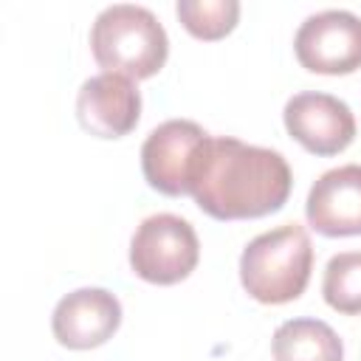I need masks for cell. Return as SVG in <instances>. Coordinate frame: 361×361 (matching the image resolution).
<instances>
[{"instance_id":"1","label":"cell","mask_w":361,"mask_h":361,"mask_svg":"<svg viewBox=\"0 0 361 361\" xmlns=\"http://www.w3.org/2000/svg\"><path fill=\"white\" fill-rule=\"evenodd\" d=\"M293 178L282 152L231 135H206L189 195L214 220H254L288 203Z\"/></svg>"},{"instance_id":"2","label":"cell","mask_w":361,"mask_h":361,"mask_svg":"<svg viewBox=\"0 0 361 361\" xmlns=\"http://www.w3.org/2000/svg\"><path fill=\"white\" fill-rule=\"evenodd\" d=\"M313 271V243L299 223L257 234L240 254V282L262 305H285L305 293Z\"/></svg>"},{"instance_id":"3","label":"cell","mask_w":361,"mask_h":361,"mask_svg":"<svg viewBox=\"0 0 361 361\" xmlns=\"http://www.w3.org/2000/svg\"><path fill=\"white\" fill-rule=\"evenodd\" d=\"M90 51L104 73H118L138 82L164 68L169 56V37L149 8L116 3L99 11L93 20Z\"/></svg>"},{"instance_id":"4","label":"cell","mask_w":361,"mask_h":361,"mask_svg":"<svg viewBox=\"0 0 361 361\" xmlns=\"http://www.w3.org/2000/svg\"><path fill=\"white\" fill-rule=\"evenodd\" d=\"M200 259V243L189 220L161 212L135 228L130 240V268L152 285H175L186 279Z\"/></svg>"},{"instance_id":"5","label":"cell","mask_w":361,"mask_h":361,"mask_svg":"<svg viewBox=\"0 0 361 361\" xmlns=\"http://www.w3.org/2000/svg\"><path fill=\"white\" fill-rule=\"evenodd\" d=\"M293 51L310 73L347 76L361 68V17L347 8L316 11L299 25Z\"/></svg>"},{"instance_id":"6","label":"cell","mask_w":361,"mask_h":361,"mask_svg":"<svg viewBox=\"0 0 361 361\" xmlns=\"http://www.w3.org/2000/svg\"><path fill=\"white\" fill-rule=\"evenodd\" d=\"M209 133L189 118H169L158 124L141 144V172L147 183L169 197L189 195L197 152Z\"/></svg>"},{"instance_id":"7","label":"cell","mask_w":361,"mask_h":361,"mask_svg":"<svg viewBox=\"0 0 361 361\" xmlns=\"http://www.w3.org/2000/svg\"><path fill=\"white\" fill-rule=\"evenodd\" d=\"M282 121L290 138H296L313 155H338L355 138V116L347 102L330 93L305 90L288 99Z\"/></svg>"},{"instance_id":"8","label":"cell","mask_w":361,"mask_h":361,"mask_svg":"<svg viewBox=\"0 0 361 361\" xmlns=\"http://www.w3.org/2000/svg\"><path fill=\"white\" fill-rule=\"evenodd\" d=\"M76 118L96 138H124L141 118V93L127 76H90L76 93Z\"/></svg>"},{"instance_id":"9","label":"cell","mask_w":361,"mask_h":361,"mask_svg":"<svg viewBox=\"0 0 361 361\" xmlns=\"http://www.w3.org/2000/svg\"><path fill=\"white\" fill-rule=\"evenodd\" d=\"M121 324V302L104 288H79L62 296L51 316L54 338L68 350H93Z\"/></svg>"},{"instance_id":"10","label":"cell","mask_w":361,"mask_h":361,"mask_svg":"<svg viewBox=\"0 0 361 361\" xmlns=\"http://www.w3.org/2000/svg\"><path fill=\"white\" fill-rule=\"evenodd\" d=\"M305 217L324 237L361 234V164H344L319 175L305 200Z\"/></svg>"},{"instance_id":"11","label":"cell","mask_w":361,"mask_h":361,"mask_svg":"<svg viewBox=\"0 0 361 361\" xmlns=\"http://www.w3.org/2000/svg\"><path fill=\"white\" fill-rule=\"evenodd\" d=\"M274 361H344V344L338 333L310 316L288 319L276 327L274 341Z\"/></svg>"},{"instance_id":"12","label":"cell","mask_w":361,"mask_h":361,"mask_svg":"<svg viewBox=\"0 0 361 361\" xmlns=\"http://www.w3.org/2000/svg\"><path fill=\"white\" fill-rule=\"evenodd\" d=\"M322 293L333 310L344 316L361 313V251H341L330 257L322 279Z\"/></svg>"},{"instance_id":"13","label":"cell","mask_w":361,"mask_h":361,"mask_svg":"<svg viewBox=\"0 0 361 361\" xmlns=\"http://www.w3.org/2000/svg\"><path fill=\"white\" fill-rule=\"evenodd\" d=\"M183 28L197 39H220L234 31L240 20L237 0H178L175 6Z\"/></svg>"}]
</instances>
